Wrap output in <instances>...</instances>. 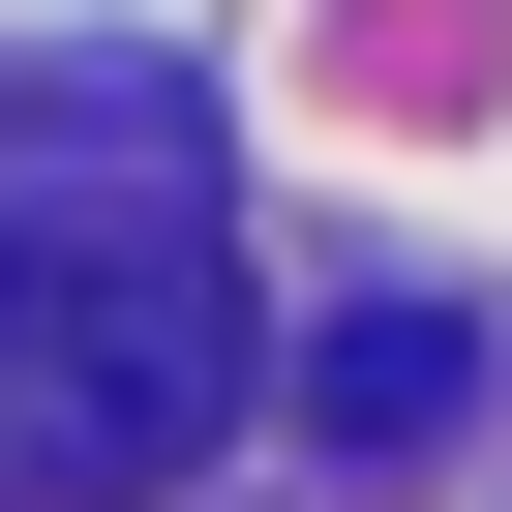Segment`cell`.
Masks as SVG:
<instances>
[{
	"label": "cell",
	"instance_id": "obj_1",
	"mask_svg": "<svg viewBox=\"0 0 512 512\" xmlns=\"http://www.w3.org/2000/svg\"><path fill=\"white\" fill-rule=\"evenodd\" d=\"M211 422H241V241L181 211V151L0 181V482H31V512H121Z\"/></svg>",
	"mask_w": 512,
	"mask_h": 512
},
{
	"label": "cell",
	"instance_id": "obj_2",
	"mask_svg": "<svg viewBox=\"0 0 512 512\" xmlns=\"http://www.w3.org/2000/svg\"><path fill=\"white\" fill-rule=\"evenodd\" d=\"M452 422H482V332H452V302H362V332L302 362V452H332V482H392V452H452Z\"/></svg>",
	"mask_w": 512,
	"mask_h": 512
}]
</instances>
